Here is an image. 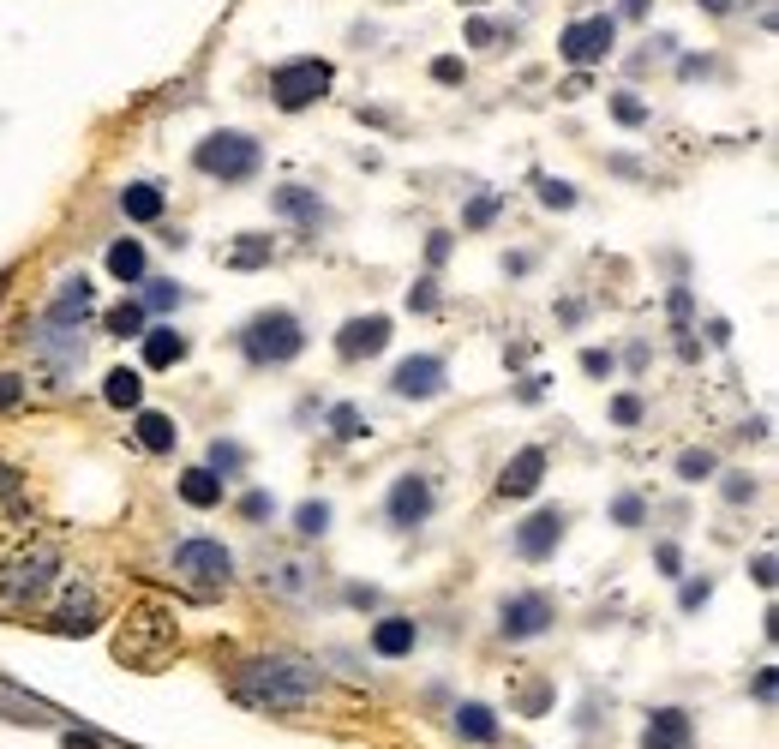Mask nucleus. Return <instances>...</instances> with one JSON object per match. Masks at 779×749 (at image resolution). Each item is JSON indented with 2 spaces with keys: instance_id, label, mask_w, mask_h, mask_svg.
<instances>
[{
  "instance_id": "f257e3e1",
  "label": "nucleus",
  "mask_w": 779,
  "mask_h": 749,
  "mask_svg": "<svg viewBox=\"0 0 779 749\" xmlns=\"http://www.w3.org/2000/svg\"><path fill=\"white\" fill-rule=\"evenodd\" d=\"M228 690L246 702V708H270V714H288V708H306L324 696V672L312 660H288V654H258V660H240Z\"/></svg>"
},
{
  "instance_id": "f03ea898",
  "label": "nucleus",
  "mask_w": 779,
  "mask_h": 749,
  "mask_svg": "<svg viewBox=\"0 0 779 749\" xmlns=\"http://www.w3.org/2000/svg\"><path fill=\"white\" fill-rule=\"evenodd\" d=\"M240 354H246L252 366H288V360L306 354V324H300L294 312L270 306V312H258V318H246V330H240Z\"/></svg>"
},
{
  "instance_id": "7ed1b4c3",
  "label": "nucleus",
  "mask_w": 779,
  "mask_h": 749,
  "mask_svg": "<svg viewBox=\"0 0 779 749\" xmlns=\"http://www.w3.org/2000/svg\"><path fill=\"white\" fill-rule=\"evenodd\" d=\"M258 162H264V150H258V138H252V132H210V138L192 150V168H198V174H210V180H222V186L252 180V174H258Z\"/></svg>"
},
{
  "instance_id": "20e7f679",
  "label": "nucleus",
  "mask_w": 779,
  "mask_h": 749,
  "mask_svg": "<svg viewBox=\"0 0 779 749\" xmlns=\"http://www.w3.org/2000/svg\"><path fill=\"white\" fill-rule=\"evenodd\" d=\"M174 576H180L186 588H198V594H222V588L234 582V552H228L222 540L192 534V540L174 546Z\"/></svg>"
},
{
  "instance_id": "39448f33",
  "label": "nucleus",
  "mask_w": 779,
  "mask_h": 749,
  "mask_svg": "<svg viewBox=\"0 0 779 749\" xmlns=\"http://www.w3.org/2000/svg\"><path fill=\"white\" fill-rule=\"evenodd\" d=\"M330 60H318V54H300V60H282L276 72H270V96H276V108L282 114H300V108H312L324 90H330Z\"/></svg>"
},
{
  "instance_id": "423d86ee",
  "label": "nucleus",
  "mask_w": 779,
  "mask_h": 749,
  "mask_svg": "<svg viewBox=\"0 0 779 749\" xmlns=\"http://www.w3.org/2000/svg\"><path fill=\"white\" fill-rule=\"evenodd\" d=\"M24 342H30V354L42 360V384H48V390H60V384L84 366V336H78V330H60V324H48V318H42L36 336H24Z\"/></svg>"
},
{
  "instance_id": "0eeeda50",
  "label": "nucleus",
  "mask_w": 779,
  "mask_h": 749,
  "mask_svg": "<svg viewBox=\"0 0 779 749\" xmlns=\"http://www.w3.org/2000/svg\"><path fill=\"white\" fill-rule=\"evenodd\" d=\"M552 624H558V606H552V594H540V588H522V594H510V600L498 606V636H504V642H540Z\"/></svg>"
},
{
  "instance_id": "6e6552de",
  "label": "nucleus",
  "mask_w": 779,
  "mask_h": 749,
  "mask_svg": "<svg viewBox=\"0 0 779 749\" xmlns=\"http://www.w3.org/2000/svg\"><path fill=\"white\" fill-rule=\"evenodd\" d=\"M54 570H60V558H54L48 546L12 558V564L0 570V600H6V606H30V600H42V594L54 588Z\"/></svg>"
},
{
  "instance_id": "1a4fd4ad",
  "label": "nucleus",
  "mask_w": 779,
  "mask_h": 749,
  "mask_svg": "<svg viewBox=\"0 0 779 749\" xmlns=\"http://www.w3.org/2000/svg\"><path fill=\"white\" fill-rule=\"evenodd\" d=\"M612 42H618V24H612L606 12H594V18L564 24V36H558V60H570V66H600V60L612 54Z\"/></svg>"
},
{
  "instance_id": "9d476101",
  "label": "nucleus",
  "mask_w": 779,
  "mask_h": 749,
  "mask_svg": "<svg viewBox=\"0 0 779 749\" xmlns=\"http://www.w3.org/2000/svg\"><path fill=\"white\" fill-rule=\"evenodd\" d=\"M444 384H450V366L438 354H408L390 372V396H402V402H432V396H444Z\"/></svg>"
},
{
  "instance_id": "9b49d317",
  "label": "nucleus",
  "mask_w": 779,
  "mask_h": 749,
  "mask_svg": "<svg viewBox=\"0 0 779 749\" xmlns=\"http://www.w3.org/2000/svg\"><path fill=\"white\" fill-rule=\"evenodd\" d=\"M432 504H438L432 480H426V474H402V480L390 486V498H384V516H390V528L414 534V528H420V522L432 516Z\"/></svg>"
},
{
  "instance_id": "f8f14e48",
  "label": "nucleus",
  "mask_w": 779,
  "mask_h": 749,
  "mask_svg": "<svg viewBox=\"0 0 779 749\" xmlns=\"http://www.w3.org/2000/svg\"><path fill=\"white\" fill-rule=\"evenodd\" d=\"M564 528H570V516H564L558 504L534 510V516L516 528V558H528V564H546V558L564 546Z\"/></svg>"
},
{
  "instance_id": "ddd939ff",
  "label": "nucleus",
  "mask_w": 779,
  "mask_h": 749,
  "mask_svg": "<svg viewBox=\"0 0 779 749\" xmlns=\"http://www.w3.org/2000/svg\"><path fill=\"white\" fill-rule=\"evenodd\" d=\"M384 348H390V318H384V312L348 318V324L336 330V354H342V360H372V354H384Z\"/></svg>"
},
{
  "instance_id": "4468645a",
  "label": "nucleus",
  "mask_w": 779,
  "mask_h": 749,
  "mask_svg": "<svg viewBox=\"0 0 779 749\" xmlns=\"http://www.w3.org/2000/svg\"><path fill=\"white\" fill-rule=\"evenodd\" d=\"M96 312V288H90V276H66L60 288H54V300H48V324H60V330H84V318Z\"/></svg>"
},
{
  "instance_id": "2eb2a0df",
  "label": "nucleus",
  "mask_w": 779,
  "mask_h": 749,
  "mask_svg": "<svg viewBox=\"0 0 779 749\" xmlns=\"http://www.w3.org/2000/svg\"><path fill=\"white\" fill-rule=\"evenodd\" d=\"M642 749H696V720L684 708H654L642 726Z\"/></svg>"
},
{
  "instance_id": "dca6fc26",
  "label": "nucleus",
  "mask_w": 779,
  "mask_h": 749,
  "mask_svg": "<svg viewBox=\"0 0 779 749\" xmlns=\"http://www.w3.org/2000/svg\"><path fill=\"white\" fill-rule=\"evenodd\" d=\"M540 480H546V450H540V444H528V450H516V456L504 462L498 492H504V498H534V492H540Z\"/></svg>"
},
{
  "instance_id": "f3484780",
  "label": "nucleus",
  "mask_w": 779,
  "mask_h": 749,
  "mask_svg": "<svg viewBox=\"0 0 779 749\" xmlns=\"http://www.w3.org/2000/svg\"><path fill=\"white\" fill-rule=\"evenodd\" d=\"M96 618H102L96 588H90V582H84V588L72 582V588H66V606L54 612V630H60V636H90V630H96Z\"/></svg>"
},
{
  "instance_id": "a211bd4d",
  "label": "nucleus",
  "mask_w": 779,
  "mask_h": 749,
  "mask_svg": "<svg viewBox=\"0 0 779 749\" xmlns=\"http://www.w3.org/2000/svg\"><path fill=\"white\" fill-rule=\"evenodd\" d=\"M414 648H420V624H414V618L390 612V618L372 624V654H378V660H408Z\"/></svg>"
},
{
  "instance_id": "6ab92c4d",
  "label": "nucleus",
  "mask_w": 779,
  "mask_h": 749,
  "mask_svg": "<svg viewBox=\"0 0 779 749\" xmlns=\"http://www.w3.org/2000/svg\"><path fill=\"white\" fill-rule=\"evenodd\" d=\"M270 210L288 216V222L306 228V234H318V222H324V198L306 192V186H276V192H270Z\"/></svg>"
},
{
  "instance_id": "aec40b11",
  "label": "nucleus",
  "mask_w": 779,
  "mask_h": 749,
  "mask_svg": "<svg viewBox=\"0 0 779 749\" xmlns=\"http://www.w3.org/2000/svg\"><path fill=\"white\" fill-rule=\"evenodd\" d=\"M132 438L150 450V456H168L174 444H180V426H174V414H156V408H132Z\"/></svg>"
},
{
  "instance_id": "412c9836",
  "label": "nucleus",
  "mask_w": 779,
  "mask_h": 749,
  "mask_svg": "<svg viewBox=\"0 0 779 749\" xmlns=\"http://www.w3.org/2000/svg\"><path fill=\"white\" fill-rule=\"evenodd\" d=\"M450 726H456L462 744H498V738H504V726H498V714H492L486 702H462V708L450 714Z\"/></svg>"
},
{
  "instance_id": "4be33fe9",
  "label": "nucleus",
  "mask_w": 779,
  "mask_h": 749,
  "mask_svg": "<svg viewBox=\"0 0 779 749\" xmlns=\"http://www.w3.org/2000/svg\"><path fill=\"white\" fill-rule=\"evenodd\" d=\"M138 342H144V366H156V372L180 366V360H186V348H192V342H186L174 324H156V330H144Z\"/></svg>"
},
{
  "instance_id": "5701e85b",
  "label": "nucleus",
  "mask_w": 779,
  "mask_h": 749,
  "mask_svg": "<svg viewBox=\"0 0 779 749\" xmlns=\"http://www.w3.org/2000/svg\"><path fill=\"white\" fill-rule=\"evenodd\" d=\"M162 210H168V198H162L150 180L120 186V216H126V222H162Z\"/></svg>"
},
{
  "instance_id": "b1692460",
  "label": "nucleus",
  "mask_w": 779,
  "mask_h": 749,
  "mask_svg": "<svg viewBox=\"0 0 779 749\" xmlns=\"http://www.w3.org/2000/svg\"><path fill=\"white\" fill-rule=\"evenodd\" d=\"M228 498V480H216L210 468H186L180 474V504H192V510H216Z\"/></svg>"
},
{
  "instance_id": "393cba45",
  "label": "nucleus",
  "mask_w": 779,
  "mask_h": 749,
  "mask_svg": "<svg viewBox=\"0 0 779 749\" xmlns=\"http://www.w3.org/2000/svg\"><path fill=\"white\" fill-rule=\"evenodd\" d=\"M102 402H108V408H126V414L144 408V378H138L132 366H114V372L102 378Z\"/></svg>"
},
{
  "instance_id": "a878e982",
  "label": "nucleus",
  "mask_w": 779,
  "mask_h": 749,
  "mask_svg": "<svg viewBox=\"0 0 779 749\" xmlns=\"http://www.w3.org/2000/svg\"><path fill=\"white\" fill-rule=\"evenodd\" d=\"M108 276L114 282H144V240H132V234L114 240L108 246Z\"/></svg>"
},
{
  "instance_id": "bb28decb",
  "label": "nucleus",
  "mask_w": 779,
  "mask_h": 749,
  "mask_svg": "<svg viewBox=\"0 0 779 749\" xmlns=\"http://www.w3.org/2000/svg\"><path fill=\"white\" fill-rule=\"evenodd\" d=\"M270 258H276V240H270V234H240V246L228 252L234 270H264Z\"/></svg>"
},
{
  "instance_id": "cd10ccee",
  "label": "nucleus",
  "mask_w": 779,
  "mask_h": 749,
  "mask_svg": "<svg viewBox=\"0 0 779 749\" xmlns=\"http://www.w3.org/2000/svg\"><path fill=\"white\" fill-rule=\"evenodd\" d=\"M294 534H300V540H324V534H330V504H324V498H306V504L294 510Z\"/></svg>"
},
{
  "instance_id": "c85d7f7f",
  "label": "nucleus",
  "mask_w": 779,
  "mask_h": 749,
  "mask_svg": "<svg viewBox=\"0 0 779 749\" xmlns=\"http://www.w3.org/2000/svg\"><path fill=\"white\" fill-rule=\"evenodd\" d=\"M180 300H186V288H180L174 276H156V282H144V300H138V306H144V312H174Z\"/></svg>"
},
{
  "instance_id": "c756f323",
  "label": "nucleus",
  "mask_w": 779,
  "mask_h": 749,
  "mask_svg": "<svg viewBox=\"0 0 779 749\" xmlns=\"http://www.w3.org/2000/svg\"><path fill=\"white\" fill-rule=\"evenodd\" d=\"M102 324H108V336H120V342H126V336H144V306H138V300H120V306H108Z\"/></svg>"
},
{
  "instance_id": "7c9ffc66",
  "label": "nucleus",
  "mask_w": 779,
  "mask_h": 749,
  "mask_svg": "<svg viewBox=\"0 0 779 749\" xmlns=\"http://www.w3.org/2000/svg\"><path fill=\"white\" fill-rule=\"evenodd\" d=\"M330 432H336L342 444H360V438H366L372 426H366V414H360L354 402H336V408H330Z\"/></svg>"
},
{
  "instance_id": "2f4dec72",
  "label": "nucleus",
  "mask_w": 779,
  "mask_h": 749,
  "mask_svg": "<svg viewBox=\"0 0 779 749\" xmlns=\"http://www.w3.org/2000/svg\"><path fill=\"white\" fill-rule=\"evenodd\" d=\"M714 474H720V456H714V450H684V456H678V480H684V486H702V480H714Z\"/></svg>"
},
{
  "instance_id": "473e14b6",
  "label": "nucleus",
  "mask_w": 779,
  "mask_h": 749,
  "mask_svg": "<svg viewBox=\"0 0 779 749\" xmlns=\"http://www.w3.org/2000/svg\"><path fill=\"white\" fill-rule=\"evenodd\" d=\"M204 468H210L216 480H234V474L246 468V450H240V444H228V438H216V444H210V462H204Z\"/></svg>"
},
{
  "instance_id": "72a5a7b5",
  "label": "nucleus",
  "mask_w": 779,
  "mask_h": 749,
  "mask_svg": "<svg viewBox=\"0 0 779 749\" xmlns=\"http://www.w3.org/2000/svg\"><path fill=\"white\" fill-rule=\"evenodd\" d=\"M612 120H618V126H648L654 114H648V102H642L636 90H618V96H612Z\"/></svg>"
},
{
  "instance_id": "f704fd0d",
  "label": "nucleus",
  "mask_w": 779,
  "mask_h": 749,
  "mask_svg": "<svg viewBox=\"0 0 779 749\" xmlns=\"http://www.w3.org/2000/svg\"><path fill=\"white\" fill-rule=\"evenodd\" d=\"M534 186H540V204H546V210H576V186H570V180H552V174H540Z\"/></svg>"
},
{
  "instance_id": "c9c22d12",
  "label": "nucleus",
  "mask_w": 779,
  "mask_h": 749,
  "mask_svg": "<svg viewBox=\"0 0 779 749\" xmlns=\"http://www.w3.org/2000/svg\"><path fill=\"white\" fill-rule=\"evenodd\" d=\"M612 522H618V528H642V522H648V504H642L636 492H618V498H612Z\"/></svg>"
},
{
  "instance_id": "e433bc0d",
  "label": "nucleus",
  "mask_w": 779,
  "mask_h": 749,
  "mask_svg": "<svg viewBox=\"0 0 779 749\" xmlns=\"http://www.w3.org/2000/svg\"><path fill=\"white\" fill-rule=\"evenodd\" d=\"M498 210H504V198H498V192H480V198H474V204L462 210V228H486V222H492Z\"/></svg>"
},
{
  "instance_id": "4c0bfd02",
  "label": "nucleus",
  "mask_w": 779,
  "mask_h": 749,
  "mask_svg": "<svg viewBox=\"0 0 779 749\" xmlns=\"http://www.w3.org/2000/svg\"><path fill=\"white\" fill-rule=\"evenodd\" d=\"M264 588H270V594H288V600H294V594H306V570H300V564H282L276 576H264Z\"/></svg>"
},
{
  "instance_id": "58836bf2",
  "label": "nucleus",
  "mask_w": 779,
  "mask_h": 749,
  "mask_svg": "<svg viewBox=\"0 0 779 749\" xmlns=\"http://www.w3.org/2000/svg\"><path fill=\"white\" fill-rule=\"evenodd\" d=\"M492 42H510V30L492 18H468V48H492Z\"/></svg>"
},
{
  "instance_id": "ea45409f",
  "label": "nucleus",
  "mask_w": 779,
  "mask_h": 749,
  "mask_svg": "<svg viewBox=\"0 0 779 749\" xmlns=\"http://www.w3.org/2000/svg\"><path fill=\"white\" fill-rule=\"evenodd\" d=\"M720 492H726V504H750L762 486H756V474H726V486H720Z\"/></svg>"
},
{
  "instance_id": "a19ab883",
  "label": "nucleus",
  "mask_w": 779,
  "mask_h": 749,
  "mask_svg": "<svg viewBox=\"0 0 779 749\" xmlns=\"http://www.w3.org/2000/svg\"><path fill=\"white\" fill-rule=\"evenodd\" d=\"M240 516H246V522H270V516H276V498H270V492H246V498H240Z\"/></svg>"
},
{
  "instance_id": "79ce46f5",
  "label": "nucleus",
  "mask_w": 779,
  "mask_h": 749,
  "mask_svg": "<svg viewBox=\"0 0 779 749\" xmlns=\"http://www.w3.org/2000/svg\"><path fill=\"white\" fill-rule=\"evenodd\" d=\"M612 366H618L612 348H582V372H588V378H612Z\"/></svg>"
},
{
  "instance_id": "37998d69",
  "label": "nucleus",
  "mask_w": 779,
  "mask_h": 749,
  "mask_svg": "<svg viewBox=\"0 0 779 749\" xmlns=\"http://www.w3.org/2000/svg\"><path fill=\"white\" fill-rule=\"evenodd\" d=\"M612 420H618V426H642V396H630V390L612 396Z\"/></svg>"
},
{
  "instance_id": "c03bdc74",
  "label": "nucleus",
  "mask_w": 779,
  "mask_h": 749,
  "mask_svg": "<svg viewBox=\"0 0 779 749\" xmlns=\"http://www.w3.org/2000/svg\"><path fill=\"white\" fill-rule=\"evenodd\" d=\"M708 600H714V582H708V576H702V582H684V594H678V606H684V612H702Z\"/></svg>"
},
{
  "instance_id": "a18cd8bd",
  "label": "nucleus",
  "mask_w": 779,
  "mask_h": 749,
  "mask_svg": "<svg viewBox=\"0 0 779 749\" xmlns=\"http://www.w3.org/2000/svg\"><path fill=\"white\" fill-rule=\"evenodd\" d=\"M432 78H438V84H462V78H468V66H462L456 54H438V60H432Z\"/></svg>"
},
{
  "instance_id": "49530a36",
  "label": "nucleus",
  "mask_w": 779,
  "mask_h": 749,
  "mask_svg": "<svg viewBox=\"0 0 779 749\" xmlns=\"http://www.w3.org/2000/svg\"><path fill=\"white\" fill-rule=\"evenodd\" d=\"M432 300H438V282H432V276H420V282L408 288V306H414V312H432Z\"/></svg>"
},
{
  "instance_id": "de8ad7c7",
  "label": "nucleus",
  "mask_w": 779,
  "mask_h": 749,
  "mask_svg": "<svg viewBox=\"0 0 779 749\" xmlns=\"http://www.w3.org/2000/svg\"><path fill=\"white\" fill-rule=\"evenodd\" d=\"M654 564H660L666 576H684V552H678L672 540H660V546H654Z\"/></svg>"
},
{
  "instance_id": "09e8293b",
  "label": "nucleus",
  "mask_w": 779,
  "mask_h": 749,
  "mask_svg": "<svg viewBox=\"0 0 779 749\" xmlns=\"http://www.w3.org/2000/svg\"><path fill=\"white\" fill-rule=\"evenodd\" d=\"M690 312H696V300H690V288H672V324H678V330L690 324Z\"/></svg>"
},
{
  "instance_id": "8fccbe9b",
  "label": "nucleus",
  "mask_w": 779,
  "mask_h": 749,
  "mask_svg": "<svg viewBox=\"0 0 779 749\" xmlns=\"http://www.w3.org/2000/svg\"><path fill=\"white\" fill-rule=\"evenodd\" d=\"M750 576H756V588H774V552H756V558H750Z\"/></svg>"
},
{
  "instance_id": "3c124183",
  "label": "nucleus",
  "mask_w": 779,
  "mask_h": 749,
  "mask_svg": "<svg viewBox=\"0 0 779 749\" xmlns=\"http://www.w3.org/2000/svg\"><path fill=\"white\" fill-rule=\"evenodd\" d=\"M18 402H24V378L0 372V408H18Z\"/></svg>"
},
{
  "instance_id": "603ef678",
  "label": "nucleus",
  "mask_w": 779,
  "mask_h": 749,
  "mask_svg": "<svg viewBox=\"0 0 779 749\" xmlns=\"http://www.w3.org/2000/svg\"><path fill=\"white\" fill-rule=\"evenodd\" d=\"M774 690H779L774 666H762V672H756V684H750V696H756V702H774Z\"/></svg>"
},
{
  "instance_id": "864d4df0",
  "label": "nucleus",
  "mask_w": 779,
  "mask_h": 749,
  "mask_svg": "<svg viewBox=\"0 0 779 749\" xmlns=\"http://www.w3.org/2000/svg\"><path fill=\"white\" fill-rule=\"evenodd\" d=\"M450 258V234H426V264H444Z\"/></svg>"
},
{
  "instance_id": "5fc2aeb1",
  "label": "nucleus",
  "mask_w": 779,
  "mask_h": 749,
  "mask_svg": "<svg viewBox=\"0 0 779 749\" xmlns=\"http://www.w3.org/2000/svg\"><path fill=\"white\" fill-rule=\"evenodd\" d=\"M60 749H102V738H96V732H66Z\"/></svg>"
},
{
  "instance_id": "6e6d98bb",
  "label": "nucleus",
  "mask_w": 779,
  "mask_h": 749,
  "mask_svg": "<svg viewBox=\"0 0 779 749\" xmlns=\"http://www.w3.org/2000/svg\"><path fill=\"white\" fill-rule=\"evenodd\" d=\"M708 342H714V348H726V342H732V324H726V318H714V324H708Z\"/></svg>"
},
{
  "instance_id": "4d7b16f0",
  "label": "nucleus",
  "mask_w": 779,
  "mask_h": 749,
  "mask_svg": "<svg viewBox=\"0 0 779 749\" xmlns=\"http://www.w3.org/2000/svg\"><path fill=\"white\" fill-rule=\"evenodd\" d=\"M546 384H552V378H528V384H522L516 396H522V402H540V396H546Z\"/></svg>"
},
{
  "instance_id": "13d9d810",
  "label": "nucleus",
  "mask_w": 779,
  "mask_h": 749,
  "mask_svg": "<svg viewBox=\"0 0 779 749\" xmlns=\"http://www.w3.org/2000/svg\"><path fill=\"white\" fill-rule=\"evenodd\" d=\"M0 498H18V474L12 468H0Z\"/></svg>"
},
{
  "instance_id": "bf43d9fd",
  "label": "nucleus",
  "mask_w": 779,
  "mask_h": 749,
  "mask_svg": "<svg viewBox=\"0 0 779 749\" xmlns=\"http://www.w3.org/2000/svg\"><path fill=\"white\" fill-rule=\"evenodd\" d=\"M696 6H702V12H714V18H726V12H732V0H696Z\"/></svg>"
},
{
  "instance_id": "052dcab7",
  "label": "nucleus",
  "mask_w": 779,
  "mask_h": 749,
  "mask_svg": "<svg viewBox=\"0 0 779 749\" xmlns=\"http://www.w3.org/2000/svg\"><path fill=\"white\" fill-rule=\"evenodd\" d=\"M624 12H630V18H642V12H648V0H624Z\"/></svg>"
},
{
  "instance_id": "680f3d73",
  "label": "nucleus",
  "mask_w": 779,
  "mask_h": 749,
  "mask_svg": "<svg viewBox=\"0 0 779 749\" xmlns=\"http://www.w3.org/2000/svg\"><path fill=\"white\" fill-rule=\"evenodd\" d=\"M468 6H480V0H468Z\"/></svg>"
}]
</instances>
